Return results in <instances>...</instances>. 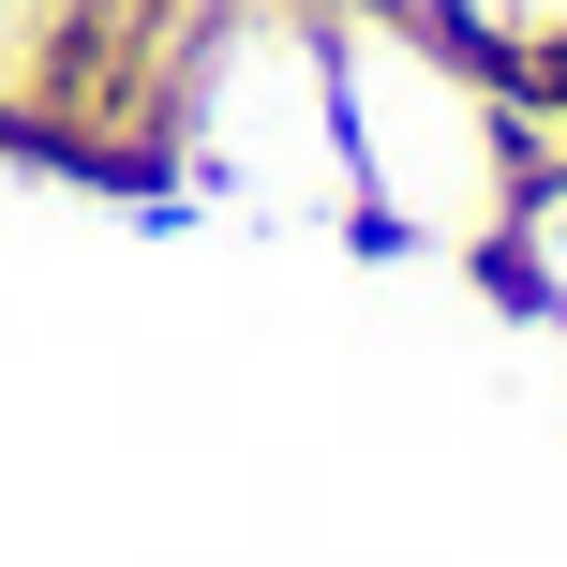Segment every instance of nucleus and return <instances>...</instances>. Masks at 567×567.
Listing matches in <instances>:
<instances>
[{"label":"nucleus","mask_w":567,"mask_h":567,"mask_svg":"<svg viewBox=\"0 0 567 567\" xmlns=\"http://www.w3.org/2000/svg\"><path fill=\"white\" fill-rule=\"evenodd\" d=\"M343 165L389 179V209L419 225H508L523 209V135H508V90L493 60L433 45L419 16H343Z\"/></svg>","instance_id":"f257e3e1"}]
</instances>
